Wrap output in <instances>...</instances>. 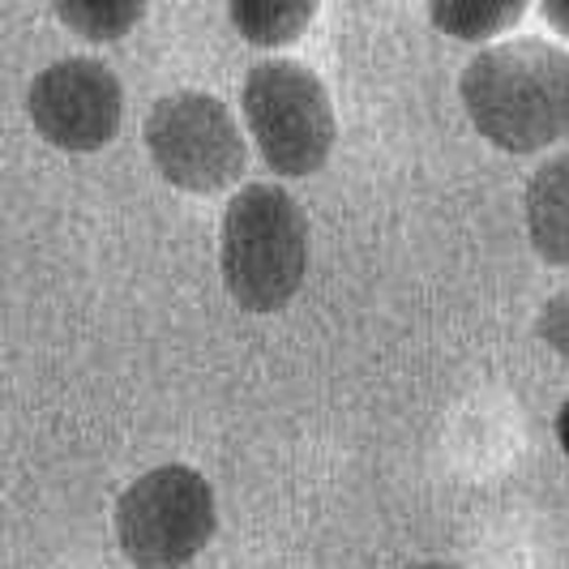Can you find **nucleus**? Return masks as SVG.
Returning <instances> with one entry per match:
<instances>
[{"label":"nucleus","instance_id":"2","mask_svg":"<svg viewBox=\"0 0 569 569\" xmlns=\"http://www.w3.org/2000/svg\"><path fill=\"white\" fill-rule=\"evenodd\" d=\"M219 266L228 296L249 313H279L309 270V219L279 184H244L223 210Z\"/></svg>","mask_w":569,"mask_h":569},{"label":"nucleus","instance_id":"13","mask_svg":"<svg viewBox=\"0 0 569 569\" xmlns=\"http://www.w3.org/2000/svg\"><path fill=\"white\" fill-rule=\"evenodd\" d=\"M557 441H561V450H566V458H569V402L557 411Z\"/></svg>","mask_w":569,"mask_h":569},{"label":"nucleus","instance_id":"10","mask_svg":"<svg viewBox=\"0 0 569 569\" xmlns=\"http://www.w3.org/2000/svg\"><path fill=\"white\" fill-rule=\"evenodd\" d=\"M146 4L142 0H60L57 18L69 30H78L90 43H108L120 39L124 30L142 22Z\"/></svg>","mask_w":569,"mask_h":569},{"label":"nucleus","instance_id":"4","mask_svg":"<svg viewBox=\"0 0 569 569\" xmlns=\"http://www.w3.org/2000/svg\"><path fill=\"white\" fill-rule=\"evenodd\" d=\"M214 488L184 462L146 471L116 501V540L138 569L189 566L214 540Z\"/></svg>","mask_w":569,"mask_h":569},{"label":"nucleus","instance_id":"11","mask_svg":"<svg viewBox=\"0 0 569 569\" xmlns=\"http://www.w3.org/2000/svg\"><path fill=\"white\" fill-rule=\"evenodd\" d=\"M540 339L569 360V287H561L540 309Z\"/></svg>","mask_w":569,"mask_h":569},{"label":"nucleus","instance_id":"5","mask_svg":"<svg viewBox=\"0 0 569 569\" xmlns=\"http://www.w3.org/2000/svg\"><path fill=\"white\" fill-rule=\"evenodd\" d=\"M146 150L163 180L184 193H219L249 163L236 116L206 90L163 94L146 116Z\"/></svg>","mask_w":569,"mask_h":569},{"label":"nucleus","instance_id":"1","mask_svg":"<svg viewBox=\"0 0 569 569\" xmlns=\"http://www.w3.org/2000/svg\"><path fill=\"white\" fill-rule=\"evenodd\" d=\"M476 133L497 150L531 154L569 138V52L548 39L485 48L458 78Z\"/></svg>","mask_w":569,"mask_h":569},{"label":"nucleus","instance_id":"6","mask_svg":"<svg viewBox=\"0 0 569 569\" xmlns=\"http://www.w3.org/2000/svg\"><path fill=\"white\" fill-rule=\"evenodd\" d=\"M27 112L43 142L69 154H90L116 138L124 116V90L103 60L69 57L48 64L30 82Z\"/></svg>","mask_w":569,"mask_h":569},{"label":"nucleus","instance_id":"7","mask_svg":"<svg viewBox=\"0 0 569 569\" xmlns=\"http://www.w3.org/2000/svg\"><path fill=\"white\" fill-rule=\"evenodd\" d=\"M522 206L536 253L552 266H569V150L536 168Z\"/></svg>","mask_w":569,"mask_h":569},{"label":"nucleus","instance_id":"12","mask_svg":"<svg viewBox=\"0 0 569 569\" xmlns=\"http://www.w3.org/2000/svg\"><path fill=\"white\" fill-rule=\"evenodd\" d=\"M540 13L548 18V27H557L561 34H569V0H543Z\"/></svg>","mask_w":569,"mask_h":569},{"label":"nucleus","instance_id":"8","mask_svg":"<svg viewBox=\"0 0 569 569\" xmlns=\"http://www.w3.org/2000/svg\"><path fill=\"white\" fill-rule=\"evenodd\" d=\"M231 27L240 30L257 48L291 43L300 30L313 22V0H231Z\"/></svg>","mask_w":569,"mask_h":569},{"label":"nucleus","instance_id":"3","mask_svg":"<svg viewBox=\"0 0 569 569\" xmlns=\"http://www.w3.org/2000/svg\"><path fill=\"white\" fill-rule=\"evenodd\" d=\"M240 108L266 168L279 176H313L335 150V108L326 86L300 60H261L244 78Z\"/></svg>","mask_w":569,"mask_h":569},{"label":"nucleus","instance_id":"14","mask_svg":"<svg viewBox=\"0 0 569 569\" xmlns=\"http://www.w3.org/2000/svg\"><path fill=\"white\" fill-rule=\"evenodd\" d=\"M407 569H455V566H446V561H420V566H407Z\"/></svg>","mask_w":569,"mask_h":569},{"label":"nucleus","instance_id":"9","mask_svg":"<svg viewBox=\"0 0 569 569\" xmlns=\"http://www.w3.org/2000/svg\"><path fill=\"white\" fill-rule=\"evenodd\" d=\"M522 13H527L522 0H432L428 4L432 27L455 34V39H467V43H480V39L518 27Z\"/></svg>","mask_w":569,"mask_h":569}]
</instances>
